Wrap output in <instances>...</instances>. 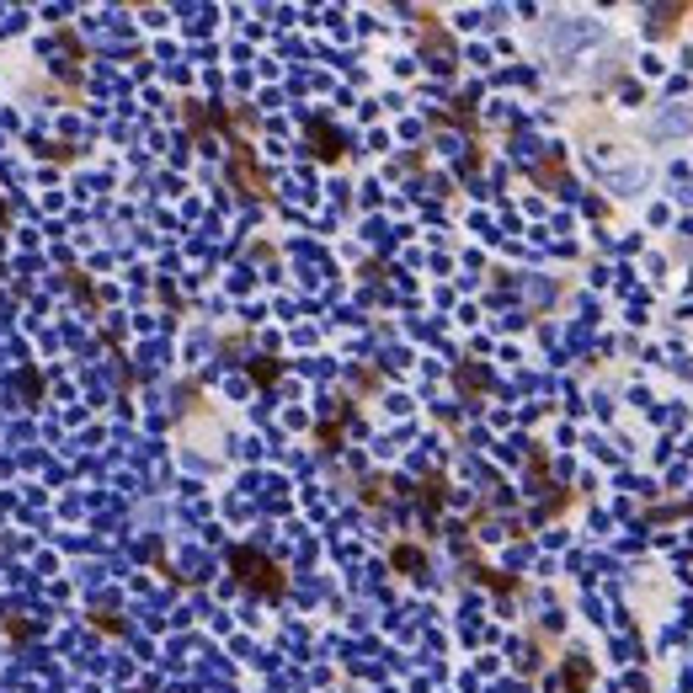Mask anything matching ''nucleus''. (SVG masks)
<instances>
[{
  "mask_svg": "<svg viewBox=\"0 0 693 693\" xmlns=\"http://www.w3.org/2000/svg\"><path fill=\"white\" fill-rule=\"evenodd\" d=\"M656 134H693V107L661 113V117H656Z\"/></svg>",
  "mask_w": 693,
  "mask_h": 693,
  "instance_id": "nucleus-1",
  "label": "nucleus"
},
{
  "mask_svg": "<svg viewBox=\"0 0 693 693\" xmlns=\"http://www.w3.org/2000/svg\"><path fill=\"white\" fill-rule=\"evenodd\" d=\"M0 225H5V203H0Z\"/></svg>",
  "mask_w": 693,
  "mask_h": 693,
  "instance_id": "nucleus-2",
  "label": "nucleus"
}]
</instances>
